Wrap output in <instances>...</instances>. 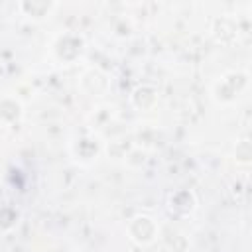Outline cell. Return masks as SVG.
Listing matches in <instances>:
<instances>
[{
  "label": "cell",
  "mask_w": 252,
  "mask_h": 252,
  "mask_svg": "<svg viewBox=\"0 0 252 252\" xmlns=\"http://www.w3.org/2000/svg\"><path fill=\"white\" fill-rule=\"evenodd\" d=\"M22 116V104L12 98V96H4L0 98V124L2 126H14Z\"/></svg>",
  "instance_id": "obj_3"
},
{
  "label": "cell",
  "mask_w": 252,
  "mask_h": 252,
  "mask_svg": "<svg viewBox=\"0 0 252 252\" xmlns=\"http://www.w3.org/2000/svg\"><path fill=\"white\" fill-rule=\"evenodd\" d=\"M240 75H242V73H228V75L220 77V81H219V83L215 85V89H213L215 98H219L220 102L232 100L234 94H236L240 89H244V87H238V85H236V79H238Z\"/></svg>",
  "instance_id": "obj_2"
},
{
  "label": "cell",
  "mask_w": 252,
  "mask_h": 252,
  "mask_svg": "<svg viewBox=\"0 0 252 252\" xmlns=\"http://www.w3.org/2000/svg\"><path fill=\"white\" fill-rule=\"evenodd\" d=\"M195 205H197V201H195V195L193 197H189L185 203H179L173 195H169V201H167V211L173 215V217H187V215H191L193 211H195Z\"/></svg>",
  "instance_id": "obj_4"
},
{
  "label": "cell",
  "mask_w": 252,
  "mask_h": 252,
  "mask_svg": "<svg viewBox=\"0 0 252 252\" xmlns=\"http://www.w3.org/2000/svg\"><path fill=\"white\" fill-rule=\"evenodd\" d=\"M53 8H55V2H37V0H32V2H22L20 4V10L26 16H49Z\"/></svg>",
  "instance_id": "obj_5"
},
{
  "label": "cell",
  "mask_w": 252,
  "mask_h": 252,
  "mask_svg": "<svg viewBox=\"0 0 252 252\" xmlns=\"http://www.w3.org/2000/svg\"><path fill=\"white\" fill-rule=\"evenodd\" d=\"M128 234L136 244H152L158 236V224L150 215H136L128 222Z\"/></svg>",
  "instance_id": "obj_1"
}]
</instances>
